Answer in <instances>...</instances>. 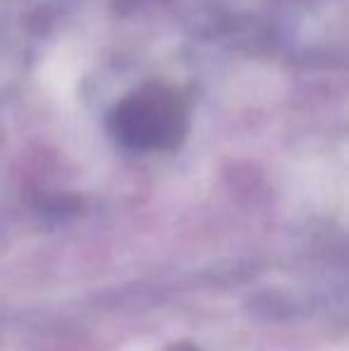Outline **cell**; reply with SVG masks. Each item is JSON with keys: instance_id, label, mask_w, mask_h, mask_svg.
Here are the masks:
<instances>
[{"instance_id": "1", "label": "cell", "mask_w": 349, "mask_h": 351, "mask_svg": "<svg viewBox=\"0 0 349 351\" xmlns=\"http://www.w3.org/2000/svg\"><path fill=\"white\" fill-rule=\"evenodd\" d=\"M170 351H199L196 347H191V344H186V342H182V344H175Z\"/></svg>"}]
</instances>
